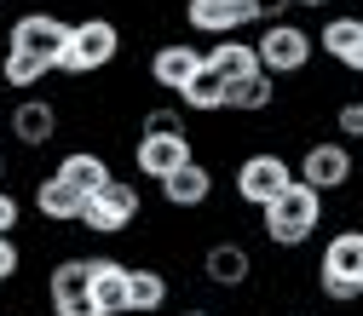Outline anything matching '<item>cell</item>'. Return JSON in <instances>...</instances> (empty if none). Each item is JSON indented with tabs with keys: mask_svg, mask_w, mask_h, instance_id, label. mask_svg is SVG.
Instances as JSON below:
<instances>
[{
	"mask_svg": "<svg viewBox=\"0 0 363 316\" xmlns=\"http://www.w3.org/2000/svg\"><path fill=\"white\" fill-rule=\"evenodd\" d=\"M259 230H265L271 247H283V253L306 247L317 230H323V190H311L306 178L294 172V185L271 201V207H259Z\"/></svg>",
	"mask_w": 363,
	"mask_h": 316,
	"instance_id": "6da1fadb",
	"label": "cell"
},
{
	"mask_svg": "<svg viewBox=\"0 0 363 316\" xmlns=\"http://www.w3.org/2000/svg\"><path fill=\"white\" fill-rule=\"evenodd\" d=\"M317 293L335 305L363 299V224H340L317 253Z\"/></svg>",
	"mask_w": 363,
	"mask_h": 316,
	"instance_id": "7a4b0ae2",
	"label": "cell"
},
{
	"mask_svg": "<svg viewBox=\"0 0 363 316\" xmlns=\"http://www.w3.org/2000/svg\"><path fill=\"white\" fill-rule=\"evenodd\" d=\"M121 58V23L116 18H104V12H93V18H81L75 29H69V47L58 52V75H69V81H81V75H99V69H110Z\"/></svg>",
	"mask_w": 363,
	"mask_h": 316,
	"instance_id": "3957f363",
	"label": "cell"
},
{
	"mask_svg": "<svg viewBox=\"0 0 363 316\" xmlns=\"http://www.w3.org/2000/svg\"><path fill=\"white\" fill-rule=\"evenodd\" d=\"M254 52H259V69L277 75V81H283V75H306L311 58H317V35L283 18V23H265V29H259Z\"/></svg>",
	"mask_w": 363,
	"mask_h": 316,
	"instance_id": "277c9868",
	"label": "cell"
},
{
	"mask_svg": "<svg viewBox=\"0 0 363 316\" xmlns=\"http://www.w3.org/2000/svg\"><path fill=\"white\" fill-rule=\"evenodd\" d=\"M289 185H294V167H289V156H277V150H254V156H242L237 172H231V190H237L242 207H271Z\"/></svg>",
	"mask_w": 363,
	"mask_h": 316,
	"instance_id": "5b68a950",
	"label": "cell"
},
{
	"mask_svg": "<svg viewBox=\"0 0 363 316\" xmlns=\"http://www.w3.org/2000/svg\"><path fill=\"white\" fill-rule=\"evenodd\" d=\"M139 213H145V190L133 185V178H110L99 196H86L81 224H86L93 236H121V230L139 224Z\"/></svg>",
	"mask_w": 363,
	"mask_h": 316,
	"instance_id": "8992f818",
	"label": "cell"
},
{
	"mask_svg": "<svg viewBox=\"0 0 363 316\" xmlns=\"http://www.w3.org/2000/svg\"><path fill=\"white\" fill-rule=\"evenodd\" d=\"M311 190H323V196H335V190H346L352 185V172H357V156H352V144L346 139H317V144H306L300 150V167H294Z\"/></svg>",
	"mask_w": 363,
	"mask_h": 316,
	"instance_id": "52a82bcc",
	"label": "cell"
},
{
	"mask_svg": "<svg viewBox=\"0 0 363 316\" xmlns=\"http://www.w3.org/2000/svg\"><path fill=\"white\" fill-rule=\"evenodd\" d=\"M196 150H191V132H139V144H133V172L162 185L167 172H179Z\"/></svg>",
	"mask_w": 363,
	"mask_h": 316,
	"instance_id": "ba28073f",
	"label": "cell"
},
{
	"mask_svg": "<svg viewBox=\"0 0 363 316\" xmlns=\"http://www.w3.org/2000/svg\"><path fill=\"white\" fill-rule=\"evenodd\" d=\"M69 29H75V23H64L58 12H23V18H12V29H6V47H12V52H40V58L58 64V52L69 47ZM52 75H58V69H52Z\"/></svg>",
	"mask_w": 363,
	"mask_h": 316,
	"instance_id": "9c48e42d",
	"label": "cell"
},
{
	"mask_svg": "<svg viewBox=\"0 0 363 316\" xmlns=\"http://www.w3.org/2000/svg\"><path fill=\"white\" fill-rule=\"evenodd\" d=\"M202 64H208V52H202V47H191V40H162V47H150L145 75H150V86H162V93H173V98H179Z\"/></svg>",
	"mask_w": 363,
	"mask_h": 316,
	"instance_id": "30bf717a",
	"label": "cell"
},
{
	"mask_svg": "<svg viewBox=\"0 0 363 316\" xmlns=\"http://www.w3.org/2000/svg\"><path fill=\"white\" fill-rule=\"evenodd\" d=\"M202 282L208 288H219V293H242L248 282H254V253L242 247V242H208L202 247Z\"/></svg>",
	"mask_w": 363,
	"mask_h": 316,
	"instance_id": "8fae6325",
	"label": "cell"
},
{
	"mask_svg": "<svg viewBox=\"0 0 363 316\" xmlns=\"http://www.w3.org/2000/svg\"><path fill=\"white\" fill-rule=\"evenodd\" d=\"M58 127H64V115H58L52 98H18L6 110V132H12V144H23V150H47L58 139Z\"/></svg>",
	"mask_w": 363,
	"mask_h": 316,
	"instance_id": "7c38bea8",
	"label": "cell"
},
{
	"mask_svg": "<svg viewBox=\"0 0 363 316\" xmlns=\"http://www.w3.org/2000/svg\"><path fill=\"white\" fill-rule=\"evenodd\" d=\"M317 52L340 64L346 75H363V12H335L317 29Z\"/></svg>",
	"mask_w": 363,
	"mask_h": 316,
	"instance_id": "4fadbf2b",
	"label": "cell"
},
{
	"mask_svg": "<svg viewBox=\"0 0 363 316\" xmlns=\"http://www.w3.org/2000/svg\"><path fill=\"white\" fill-rule=\"evenodd\" d=\"M254 23V0H185V29L196 35H242Z\"/></svg>",
	"mask_w": 363,
	"mask_h": 316,
	"instance_id": "5bb4252c",
	"label": "cell"
},
{
	"mask_svg": "<svg viewBox=\"0 0 363 316\" xmlns=\"http://www.w3.org/2000/svg\"><path fill=\"white\" fill-rule=\"evenodd\" d=\"M162 201H167L173 213H202V207L213 201V167L191 156L179 172H167V178H162Z\"/></svg>",
	"mask_w": 363,
	"mask_h": 316,
	"instance_id": "9a60e30c",
	"label": "cell"
},
{
	"mask_svg": "<svg viewBox=\"0 0 363 316\" xmlns=\"http://www.w3.org/2000/svg\"><path fill=\"white\" fill-rule=\"evenodd\" d=\"M58 178H64V185L69 190H81V196H99L104 185H110V161L99 156V150H69V156H58V167H52Z\"/></svg>",
	"mask_w": 363,
	"mask_h": 316,
	"instance_id": "2e32d148",
	"label": "cell"
},
{
	"mask_svg": "<svg viewBox=\"0 0 363 316\" xmlns=\"http://www.w3.org/2000/svg\"><path fill=\"white\" fill-rule=\"evenodd\" d=\"M167 293H173L167 270H156V264H133L127 270V316H156L167 305Z\"/></svg>",
	"mask_w": 363,
	"mask_h": 316,
	"instance_id": "e0dca14e",
	"label": "cell"
},
{
	"mask_svg": "<svg viewBox=\"0 0 363 316\" xmlns=\"http://www.w3.org/2000/svg\"><path fill=\"white\" fill-rule=\"evenodd\" d=\"M271 104H277V75H237V81H225V110H237V115H265Z\"/></svg>",
	"mask_w": 363,
	"mask_h": 316,
	"instance_id": "ac0fdd59",
	"label": "cell"
},
{
	"mask_svg": "<svg viewBox=\"0 0 363 316\" xmlns=\"http://www.w3.org/2000/svg\"><path fill=\"white\" fill-rule=\"evenodd\" d=\"M81 207H86V196L69 190L58 172H47V178L35 185V213L47 218V224H81Z\"/></svg>",
	"mask_w": 363,
	"mask_h": 316,
	"instance_id": "d6986e66",
	"label": "cell"
},
{
	"mask_svg": "<svg viewBox=\"0 0 363 316\" xmlns=\"http://www.w3.org/2000/svg\"><path fill=\"white\" fill-rule=\"evenodd\" d=\"M202 52H208V69L225 75V81H237V75H254V69H259L254 40H242V35H219L213 47H202Z\"/></svg>",
	"mask_w": 363,
	"mask_h": 316,
	"instance_id": "ffe728a7",
	"label": "cell"
},
{
	"mask_svg": "<svg viewBox=\"0 0 363 316\" xmlns=\"http://www.w3.org/2000/svg\"><path fill=\"white\" fill-rule=\"evenodd\" d=\"M127 270L121 259H93V299L104 316H127Z\"/></svg>",
	"mask_w": 363,
	"mask_h": 316,
	"instance_id": "44dd1931",
	"label": "cell"
},
{
	"mask_svg": "<svg viewBox=\"0 0 363 316\" xmlns=\"http://www.w3.org/2000/svg\"><path fill=\"white\" fill-rule=\"evenodd\" d=\"M52 75V58H40V52H12L6 47V58H0V81L12 86V93H29V86H40Z\"/></svg>",
	"mask_w": 363,
	"mask_h": 316,
	"instance_id": "7402d4cb",
	"label": "cell"
},
{
	"mask_svg": "<svg viewBox=\"0 0 363 316\" xmlns=\"http://www.w3.org/2000/svg\"><path fill=\"white\" fill-rule=\"evenodd\" d=\"M179 104H185L191 115H219L225 110V75H213L208 64L191 75V86H185V93H179Z\"/></svg>",
	"mask_w": 363,
	"mask_h": 316,
	"instance_id": "603a6c76",
	"label": "cell"
},
{
	"mask_svg": "<svg viewBox=\"0 0 363 316\" xmlns=\"http://www.w3.org/2000/svg\"><path fill=\"white\" fill-rule=\"evenodd\" d=\"M58 293H93V259H58L52 270H47V299H58Z\"/></svg>",
	"mask_w": 363,
	"mask_h": 316,
	"instance_id": "cb8c5ba5",
	"label": "cell"
},
{
	"mask_svg": "<svg viewBox=\"0 0 363 316\" xmlns=\"http://www.w3.org/2000/svg\"><path fill=\"white\" fill-rule=\"evenodd\" d=\"M185 104H150L145 110V121H139V132H185Z\"/></svg>",
	"mask_w": 363,
	"mask_h": 316,
	"instance_id": "d4e9b609",
	"label": "cell"
},
{
	"mask_svg": "<svg viewBox=\"0 0 363 316\" xmlns=\"http://www.w3.org/2000/svg\"><path fill=\"white\" fill-rule=\"evenodd\" d=\"M335 132L346 144H363V98H346V104H335Z\"/></svg>",
	"mask_w": 363,
	"mask_h": 316,
	"instance_id": "484cf974",
	"label": "cell"
},
{
	"mask_svg": "<svg viewBox=\"0 0 363 316\" xmlns=\"http://www.w3.org/2000/svg\"><path fill=\"white\" fill-rule=\"evenodd\" d=\"M47 305H52V316H104L93 293H58V299H47Z\"/></svg>",
	"mask_w": 363,
	"mask_h": 316,
	"instance_id": "4316f807",
	"label": "cell"
},
{
	"mask_svg": "<svg viewBox=\"0 0 363 316\" xmlns=\"http://www.w3.org/2000/svg\"><path fill=\"white\" fill-rule=\"evenodd\" d=\"M18 224H23V201H18L6 185H0V236H12Z\"/></svg>",
	"mask_w": 363,
	"mask_h": 316,
	"instance_id": "83f0119b",
	"label": "cell"
},
{
	"mask_svg": "<svg viewBox=\"0 0 363 316\" xmlns=\"http://www.w3.org/2000/svg\"><path fill=\"white\" fill-rule=\"evenodd\" d=\"M18 270H23V247H18L12 236H0V288H6Z\"/></svg>",
	"mask_w": 363,
	"mask_h": 316,
	"instance_id": "f1b7e54d",
	"label": "cell"
},
{
	"mask_svg": "<svg viewBox=\"0 0 363 316\" xmlns=\"http://www.w3.org/2000/svg\"><path fill=\"white\" fill-rule=\"evenodd\" d=\"M294 12V0H254V23L265 29V23H283Z\"/></svg>",
	"mask_w": 363,
	"mask_h": 316,
	"instance_id": "f546056e",
	"label": "cell"
},
{
	"mask_svg": "<svg viewBox=\"0 0 363 316\" xmlns=\"http://www.w3.org/2000/svg\"><path fill=\"white\" fill-rule=\"evenodd\" d=\"M300 12H323V6H335V0H294Z\"/></svg>",
	"mask_w": 363,
	"mask_h": 316,
	"instance_id": "4dcf8cb0",
	"label": "cell"
},
{
	"mask_svg": "<svg viewBox=\"0 0 363 316\" xmlns=\"http://www.w3.org/2000/svg\"><path fill=\"white\" fill-rule=\"evenodd\" d=\"M179 316H219V310H208V305H191V310H179Z\"/></svg>",
	"mask_w": 363,
	"mask_h": 316,
	"instance_id": "1f68e13d",
	"label": "cell"
},
{
	"mask_svg": "<svg viewBox=\"0 0 363 316\" xmlns=\"http://www.w3.org/2000/svg\"><path fill=\"white\" fill-rule=\"evenodd\" d=\"M0 185H6V156H0Z\"/></svg>",
	"mask_w": 363,
	"mask_h": 316,
	"instance_id": "d6a6232c",
	"label": "cell"
},
{
	"mask_svg": "<svg viewBox=\"0 0 363 316\" xmlns=\"http://www.w3.org/2000/svg\"><path fill=\"white\" fill-rule=\"evenodd\" d=\"M0 6H6V0H0Z\"/></svg>",
	"mask_w": 363,
	"mask_h": 316,
	"instance_id": "836d02e7",
	"label": "cell"
}]
</instances>
